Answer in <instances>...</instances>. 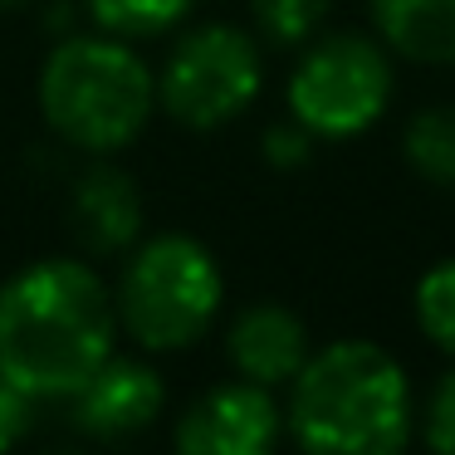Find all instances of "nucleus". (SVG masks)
I'll return each mask as SVG.
<instances>
[{
  "instance_id": "1",
  "label": "nucleus",
  "mask_w": 455,
  "mask_h": 455,
  "mask_svg": "<svg viewBox=\"0 0 455 455\" xmlns=\"http://www.w3.org/2000/svg\"><path fill=\"white\" fill-rule=\"evenodd\" d=\"M113 343L118 304L89 259H35L0 284V372L35 402L74 396Z\"/></svg>"
},
{
  "instance_id": "2",
  "label": "nucleus",
  "mask_w": 455,
  "mask_h": 455,
  "mask_svg": "<svg viewBox=\"0 0 455 455\" xmlns=\"http://www.w3.org/2000/svg\"><path fill=\"white\" fill-rule=\"evenodd\" d=\"M284 421L314 455H396L416 431L411 377L382 343L338 338L294 372Z\"/></svg>"
},
{
  "instance_id": "3",
  "label": "nucleus",
  "mask_w": 455,
  "mask_h": 455,
  "mask_svg": "<svg viewBox=\"0 0 455 455\" xmlns=\"http://www.w3.org/2000/svg\"><path fill=\"white\" fill-rule=\"evenodd\" d=\"M40 113L60 142L89 157L132 148L157 113V74L118 35H69L40 69Z\"/></svg>"
},
{
  "instance_id": "4",
  "label": "nucleus",
  "mask_w": 455,
  "mask_h": 455,
  "mask_svg": "<svg viewBox=\"0 0 455 455\" xmlns=\"http://www.w3.org/2000/svg\"><path fill=\"white\" fill-rule=\"evenodd\" d=\"M118 328L142 353H181L201 343L226 304V275L196 235H157L138 245L118 279Z\"/></svg>"
},
{
  "instance_id": "5",
  "label": "nucleus",
  "mask_w": 455,
  "mask_h": 455,
  "mask_svg": "<svg viewBox=\"0 0 455 455\" xmlns=\"http://www.w3.org/2000/svg\"><path fill=\"white\" fill-rule=\"evenodd\" d=\"M289 118L314 138L343 142L377 128L392 103V60L382 40L367 35H323L308 40L284 84Z\"/></svg>"
},
{
  "instance_id": "6",
  "label": "nucleus",
  "mask_w": 455,
  "mask_h": 455,
  "mask_svg": "<svg viewBox=\"0 0 455 455\" xmlns=\"http://www.w3.org/2000/svg\"><path fill=\"white\" fill-rule=\"evenodd\" d=\"M265 89V60L245 30L211 20L172 44L157 74V108L191 132H216L235 123Z\"/></svg>"
},
{
  "instance_id": "7",
  "label": "nucleus",
  "mask_w": 455,
  "mask_h": 455,
  "mask_svg": "<svg viewBox=\"0 0 455 455\" xmlns=\"http://www.w3.org/2000/svg\"><path fill=\"white\" fill-rule=\"evenodd\" d=\"M279 426H284V411L275 392L235 377V382L201 392L177 416L172 441L181 455H265L279 441Z\"/></svg>"
},
{
  "instance_id": "8",
  "label": "nucleus",
  "mask_w": 455,
  "mask_h": 455,
  "mask_svg": "<svg viewBox=\"0 0 455 455\" xmlns=\"http://www.w3.org/2000/svg\"><path fill=\"white\" fill-rule=\"evenodd\" d=\"M69 402H74V426L89 431L93 441H132L162 416L167 387H162L157 367H148L142 357L108 353Z\"/></svg>"
},
{
  "instance_id": "9",
  "label": "nucleus",
  "mask_w": 455,
  "mask_h": 455,
  "mask_svg": "<svg viewBox=\"0 0 455 455\" xmlns=\"http://www.w3.org/2000/svg\"><path fill=\"white\" fill-rule=\"evenodd\" d=\"M308 328L294 308L275 304V299H259L245 304L235 314V323L226 328V357L245 382L259 387H289L294 372L308 363Z\"/></svg>"
},
{
  "instance_id": "10",
  "label": "nucleus",
  "mask_w": 455,
  "mask_h": 455,
  "mask_svg": "<svg viewBox=\"0 0 455 455\" xmlns=\"http://www.w3.org/2000/svg\"><path fill=\"white\" fill-rule=\"evenodd\" d=\"M69 226L89 255H118L142 235V191L128 172L89 167L69 191Z\"/></svg>"
},
{
  "instance_id": "11",
  "label": "nucleus",
  "mask_w": 455,
  "mask_h": 455,
  "mask_svg": "<svg viewBox=\"0 0 455 455\" xmlns=\"http://www.w3.org/2000/svg\"><path fill=\"white\" fill-rule=\"evenodd\" d=\"M377 40L411 64H455V0H367Z\"/></svg>"
},
{
  "instance_id": "12",
  "label": "nucleus",
  "mask_w": 455,
  "mask_h": 455,
  "mask_svg": "<svg viewBox=\"0 0 455 455\" xmlns=\"http://www.w3.org/2000/svg\"><path fill=\"white\" fill-rule=\"evenodd\" d=\"M406 167L431 187H455V103L421 108L402 132Z\"/></svg>"
},
{
  "instance_id": "13",
  "label": "nucleus",
  "mask_w": 455,
  "mask_h": 455,
  "mask_svg": "<svg viewBox=\"0 0 455 455\" xmlns=\"http://www.w3.org/2000/svg\"><path fill=\"white\" fill-rule=\"evenodd\" d=\"M191 5L196 0H84L89 20L118 40H157L187 20Z\"/></svg>"
},
{
  "instance_id": "14",
  "label": "nucleus",
  "mask_w": 455,
  "mask_h": 455,
  "mask_svg": "<svg viewBox=\"0 0 455 455\" xmlns=\"http://www.w3.org/2000/svg\"><path fill=\"white\" fill-rule=\"evenodd\" d=\"M328 11H333V0H250V15H255L259 35L269 44H308L318 30H323Z\"/></svg>"
},
{
  "instance_id": "15",
  "label": "nucleus",
  "mask_w": 455,
  "mask_h": 455,
  "mask_svg": "<svg viewBox=\"0 0 455 455\" xmlns=\"http://www.w3.org/2000/svg\"><path fill=\"white\" fill-rule=\"evenodd\" d=\"M416 328L431 338L441 353L455 357V259H441L435 269H426L416 284Z\"/></svg>"
},
{
  "instance_id": "16",
  "label": "nucleus",
  "mask_w": 455,
  "mask_h": 455,
  "mask_svg": "<svg viewBox=\"0 0 455 455\" xmlns=\"http://www.w3.org/2000/svg\"><path fill=\"white\" fill-rule=\"evenodd\" d=\"M421 435L431 451L441 455H455V367L431 387V402L421 411Z\"/></svg>"
},
{
  "instance_id": "17",
  "label": "nucleus",
  "mask_w": 455,
  "mask_h": 455,
  "mask_svg": "<svg viewBox=\"0 0 455 455\" xmlns=\"http://www.w3.org/2000/svg\"><path fill=\"white\" fill-rule=\"evenodd\" d=\"M30 421H35V396L20 392L11 377L0 372V451H11L30 435Z\"/></svg>"
},
{
  "instance_id": "18",
  "label": "nucleus",
  "mask_w": 455,
  "mask_h": 455,
  "mask_svg": "<svg viewBox=\"0 0 455 455\" xmlns=\"http://www.w3.org/2000/svg\"><path fill=\"white\" fill-rule=\"evenodd\" d=\"M314 142H318V138L304 128V123L289 118L284 128H269V132H265V162H275V167H299V162H308Z\"/></svg>"
},
{
  "instance_id": "19",
  "label": "nucleus",
  "mask_w": 455,
  "mask_h": 455,
  "mask_svg": "<svg viewBox=\"0 0 455 455\" xmlns=\"http://www.w3.org/2000/svg\"><path fill=\"white\" fill-rule=\"evenodd\" d=\"M20 5H25V0H0V15H5V11H20Z\"/></svg>"
}]
</instances>
